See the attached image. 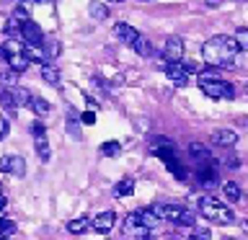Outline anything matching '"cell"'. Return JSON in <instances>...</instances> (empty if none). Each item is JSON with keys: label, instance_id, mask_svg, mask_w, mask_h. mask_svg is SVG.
I'll return each mask as SVG.
<instances>
[{"label": "cell", "instance_id": "cell-1", "mask_svg": "<svg viewBox=\"0 0 248 240\" xmlns=\"http://www.w3.org/2000/svg\"><path fill=\"white\" fill-rule=\"evenodd\" d=\"M238 52L240 46L235 36H212L202 46V57L212 67H232L238 62Z\"/></svg>", "mask_w": 248, "mask_h": 240}, {"label": "cell", "instance_id": "cell-2", "mask_svg": "<svg viewBox=\"0 0 248 240\" xmlns=\"http://www.w3.org/2000/svg\"><path fill=\"white\" fill-rule=\"evenodd\" d=\"M199 214L207 217L209 222H217V225H232V222H235L232 209L225 207L222 201L212 199V196H202L199 199Z\"/></svg>", "mask_w": 248, "mask_h": 240}, {"label": "cell", "instance_id": "cell-3", "mask_svg": "<svg viewBox=\"0 0 248 240\" xmlns=\"http://www.w3.org/2000/svg\"><path fill=\"white\" fill-rule=\"evenodd\" d=\"M153 209H155V214H158L160 220L181 225V227H191V225L197 222V217H194L191 209L178 207V204H158V207H153Z\"/></svg>", "mask_w": 248, "mask_h": 240}, {"label": "cell", "instance_id": "cell-4", "mask_svg": "<svg viewBox=\"0 0 248 240\" xmlns=\"http://www.w3.org/2000/svg\"><path fill=\"white\" fill-rule=\"evenodd\" d=\"M199 88L204 96L217 98V101H230L235 96V88H232L230 83L220 80V77H199Z\"/></svg>", "mask_w": 248, "mask_h": 240}, {"label": "cell", "instance_id": "cell-5", "mask_svg": "<svg viewBox=\"0 0 248 240\" xmlns=\"http://www.w3.org/2000/svg\"><path fill=\"white\" fill-rule=\"evenodd\" d=\"M150 150L158 155L163 163L176 160V142H173V139H168V137H163V135L150 137Z\"/></svg>", "mask_w": 248, "mask_h": 240}, {"label": "cell", "instance_id": "cell-6", "mask_svg": "<svg viewBox=\"0 0 248 240\" xmlns=\"http://www.w3.org/2000/svg\"><path fill=\"white\" fill-rule=\"evenodd\" d=\"M197 178L204 189H215L220 176H217V160H204V163H197Z\"/></svg>", "mask_w": 248, "mask_h": 240}, {"label": "cell", "instance_id": "cell-7", "mask_svg": "<svg viewBox=\"0 0 248 240\" xmlns=\"http://www.w3.org/2000/svg\"><path fill=\"white\" fill-rule=\"evenodd\" d=\"M163 60L166 62H181L184 60V39L181 36H168L163 44Z\"/></svg>", "mask_w": 248, "mask_h": 240}, {"label": "cell", "instance_id": "cell-8", "mask_svg": "<svg viewBox=\"0 0 248 240\" xmlns=\"http://www.w3.org/2000/svg\"><path fill=\"white\" fill-rule=\"evenodd\" d=\"M21 42L26 46H44V31L34 21H26L21 29Z\"/></svg>", "mask_w": 248, "mask_h": 240}, {"label": "cell", "instance_id": "cell-9", "mask_svg": "<svg viewBox=\"0 0 248 240\" xmlns=\"http://www.w3.org/2000/svg\"><path fill=\"white\" fill-rule=\"evenodd\" d=\"M114 36L119 39L122 44H127V46H132L135 49V44L140 42V31L135 29V26H129V23H114Z\"/></svg>", "mask_w": 248, "mask_h": 240}, {"label": "cell", "instance_id": "cell-10", "mask_svg": "<svg viewBox=\"0 0 248 240\" xmlns=\"http://www.w3.org/2000/svg\"><path fill=\"white\" fill-rule=\"evenodd\" d=\"M0 173H11V176H23L26 173V163L18 155H3L0 158Z\"/></svg>", "mask_w": 248, "mask_h": 240}, {"label": "cell", "instance_id": "cell-11", "mask_svg": "<svg viewBox=\"0 0 248 240\" xmlns=\"http://www.w3.org/2000/svg\"><path fill=\"white\" fill-rule=\"evenodd\" d=\"M166 75H168V80L176 83V85H186V83H189V70H186L184 62H168V65H166Z\"/></svg>", "mask_w": 248, "mask_h": 240}, {"label": "cell", "instance_id": "cell-12", "mask_svg": "<svg viewBox=\"0 0 248 240\" xmlns=\"http://www.w3.org/2000/svg\"><path fill=\"white\" fill-rule=\"evenodd\" d=\"M116 225V212H111V209H106V212H101L93 217V230L101 232V235H106V232H111Z\"/></svg>", "mask_w": 248, "mask_h": 240}, {"label": "cell", "instance_id": "cell-13", "mask_svg": "<svg viewBox=\"0 0 248 240\" xmlns=\"http://www.w3.org/2000/svg\"><path fill=\"white\" fill-rule=\"evenodd\" d=\"M212 145L230 150V147L238 145V135H235L232 129H215V132H212Z\"/></svg>", "mask_w": 248, "mask_h": 240}, {"label": "cell", "instance_id": "cell-14", "mask_svg": "<svg viewBox=\"0 0 248 240\" xmlns=\"http://www.w3.org/2000/svg\"><path fill=\"white\" fill-rule=\"evenodd\" d=\"M137 214H140V222L145 225L147 230H155L158 227V222H163L158 214H155V209L153 207H145V209H137Z\"/></svg>", "mask_w": 248, "mask_h": 240}, {"label": "cell", "instance_id": "cell-15", "mask_svg": "<svg viewBox=\"0 0 248 240\" xmlns=\"http://www.w3.org/2000/svg\"><path fill=\"white\" fill-rule=\"evenodd\" d=\"M91 227H93V220H88V217H78V220L67 222V232H73V235H83V232H88Z\"/></svg>", "mask_w": 248, "mask_h": 240}, {"label": "cell", "instance_id": "cell-16", "mask_svg": "<svg viewBox=\"0 0 248 240\" xmlns=\"http://www.w3.org/2000/svg\"><path fill=\"white\" fill-rule=\"evenodd\" d=\"M189 152H191V158L197 160V163L212 160V152H209V147L202 145V142H191V145H189Z\"/></svg>", "mask_w": 248, "mask_h": 240}, {"label": "cell", "instance_id": "cell-17", "mask_svg": "<svg viewBox=\"0 0 248 240\" xmlns=\"http://www.w3.org/2000/svg\"><path fill=\"white\" fill-rule=\"evenodd\" d=\"M34 147H36V155L42 158V163H46L52 158V150H49V142H46V135H36L34 137Z\"/></svg>", "mask_w": 248, "mask_h": 240}, {"label": "cell", "instance_id": "cell-18", "mask_svg": "<svg viewBox=\"0 0 248 240\" xmlns=\"http://www.w3.org/2000/svg\"><path fill=\"white\" fill-rule=\"evenodd\" d=\"M222 194L228 196L230 201H240V196H243V191H240V186L235 181H228V183H222Z\"/></svg>", "mask_w": 248, "mask_h": 240}, {"label": "cell", "instance_id": "cell-19", "mask_svg": "<svg viewBox=\"0 0 248 240\" xmlns=\"http://www.w3.org/2000/svg\"><path fill=\"white\" fill-rule=\"evenodd\" d=\"M88 13H91L93 21H106V18H108V8H106L104 3H91Z\"/></svg>", "mask_w": 248, "mask_h": 240}, {"label": "cell", "instance_id": "cell-20", "mask_svg": "<svg viewBox=\"0 0 248 240\" xmlns=\"http://www.w3.org/2000/svg\"><path fill=\"white\" fill-rule=\"evenodd\" d=\"M42 77L49 85H60V70L52 67V65H42Z\"/></svg>", "mask_w": 248, "mask_h": 240}, {"label": "cell", "instance_id": "cell-21", "mask_svg": "<svg viewBox=\"0 0 248 240\" xmlns=\"http://www.w3.org/2000/svg\"><path fill=\"white\" fill-rule=\"evenodd\" d=\"M135 52L140 54V57H153V54H155L150 39H145V36H140V42L135 44Z\"/></svg>", "mask_w": 248, "mask_h": 240}, {"label": "cell", "instance_id": "cell-22", "mask_svg": "<svg viewBox=\"0 0 248 240\" xmlns=\"http://www.w3.org/2000/svg\"><path fill=\"white\" fill-rule=\"evenodd\" d=\"M0 104H3V108H5V111H11V114L18 108V104H16V98H13V93L8 90V88L0 90Z\"/></svg>", "mask_w": 248, "mask_h": 240}, {"label": "cell", "instance_id": "cell-23", "mask_svg": "<svg viewBox=\"0 0 248 240\" xmlns=\"http://www.w3.org/2000/svg\"><path fill=\"white\" fill-rule=\"evenodd\" d=\"M132 191H135V181H132V178H122V181L116 183V189H114L116 196H129Z\"/></svg>", "mask_w": 248, "mask_h": 240}, {"label": "cell", "instance_id": "cell-24", "mask_svg": "<svg viewBox=\"0 0 248 240\" xmlns=\"http://www.w3.org/2000/svg\"><path fill=\"white\" fill-rule=\"evenodd\" d=\"M11 93H13V98H16V104L18 106H31V93L26 90V88H11Z\"/></svg>", "mask_w": 248, "mask_h": 240}, {"label": "cell", "instance_id": "cell-25", "mask_svg": "<svg viewBox=\"0 0 248 240\" xmlns=\"http://www.w3.org/2000/svg\"><path fill=\"white\" fill-rule=\"evenodd\" d=\"M29 108H34V111H36L39 116H44V114H49V111H52L49 101H44V98H39V96L31 98V106H29Z\"/></svg>", "mask_w": 248, "mask_h": 240}, {"label": "cell", "instance_id": "cell-26", "mask_svg": "<svg viewBox=\"0 0 248 240\" xmlns=\"http://www.w3.org/2000/svg\"><path fill=\"white\" fill-rule=\"evenodd\" d=\"M119 152H122L119 142H104V145H101V155H104V158H116Z\"/></svg>", "mask_w": 248, "mask_h": 240}, {"label": "cell", "instance_id": "cell-27", "mask_svg": "<svg viewBox=\"0 0 248 240\" xmlns=\"http://www.w3.org/2000/svg\"><path fill=\"white\" fill-rule=\"evenodd\" d=\"M235 42H238V46H240V52H248V29H246V26H240V29L235 31Z\"/></svg>", "mask_w": 248, "mask_h": 240}, {"label": "cell", "instance_id": "cell-28", "mask_svg": "<svg viewBox=\"0 0 248 240\" xmlns=\"http://www.w3.org/2000/svg\"><path fill=\"white\" fill-rule=\"evenodd\" d=\"M166 168H168L173 176H178V178H181V181H186V168H184L178 160H170V163H166Z\"/></svg>", "mask_w": 248, "mask_h": 240}, {"label": "cell", "instance_id": "cell-29", "mask_svg": "<svg viewBox=\"0 0 248 240\" xmlns=\"http://www.w3.org/2000/svg\"><path fill=\"white\" fill-rule=\"evenodd\" d=\"M209 238H212V232H209L207 227H194L189 240H209Z\"/></svg>", "mask_w": 248, "mask_h": 240}, {"label": "cell", "instance_id": "cell-30", "mask_svg": "<svg viewBox=\"0 0 248 240\" xmlns=\"http://www.w3.org/2000/svg\"><path fill=\"white\" fill-rule=\"evenodd\" d=\"M8 132H11V124H8V119H5L3 114H0V139H5Z\"/></svg>", "mask_w": 248, "mask_h": 240}, {"label": "cell", "instance_id": "cell-31", "mask_svg": "<svg viewBox=\"0 0 248 240\" xmlns=\"http://www.w3.org/2000/svg\"><path fill=\"white\" fill-rule=\"evenodd\" d=\"M80 121H83V124H96V114H93V111H85V114L80 116Z\"/></svg>", "mask_w": 248, "mask_h": 240}, {"label": "cell", "instance_id": "cell-32", "mask_svg": "<svg viewBox=\"0 0 248 240\" xmlns=\"http://www.w3.org/2000/svg\"><path fill=\"white\" fill-rule=\"evenodd\" d=\"M228 168H240V160L238 158H228Z\"/></svg>", "mask_w": 248, "mask_h": 240}, {"label": "cell", "instance_id": "cell-33", "mask_svg": "<svg viewBox=\"0 0 248 240\" xmlns=\"http://www.w3.org/2000/svg\"><path fill=\"white\" fill-rule=\"evenodd\" d=\"M204 3H207V8H217V5L222 3V0H204Z\"/></svg>", "mask_w": 248, "mask_h": 240}, {"label": "cell", "instance_id": "cell-34", "mask_svg": "<svg viewBox=\"0 0 248 240\" xmlns=\"http://www.w3.org/2000/svg\"><path fill=\"white\" fill-rule=\"evenodd\" d=\"M243 230L248 232V220H243Z\"/></svg>", "mask_w": 248, "mask_h": 240}, {"label": "cell", "instance_id": "cell-35", "mask_svg": "<svg viewBox=\"0 0 248 240\" xmlns=\"http://www.w3.org/2000/svg\"><path fill=\"white\" fill-rule=\"evenodd\" d=\"M34 3H49V0H34Z\"/></svg>", "mask_w": 248, "mask_h": 240}, {"label": "cell", "instance_id": "cell-36", "mask_svg": "<svg viewBox=\"0 0 248 240\" xmlns=\"http://www.w3.org/2000/svg\"><path fill=\"white\" fill-rule=\"evenodd\" d=\"M108 3H124V0H108Z\"/></svg>", "mask_w": 248, "mask_h": 240}, {"label": "cell", "instance_id": "cell-37", "mask_svg": "<svg viewBox=\"0 0 248 240\" xmlns=\"http://www.w3.org/2000/svg\"><path fill=\"white\" fill-rule=\"evenodd\" d=\"M246 93H248V83H246Z\"/></svg>", "mask_w": 248, "mask_h": 240}, {"label": "cell", "instance_id": "cell-38", "mask_svg": "<svg viewBox=\"0 0 248 240\" xmlns=\"http://www.w3.org/2000/svg\"><path fill=\"white\" fill-rule=\"evenodd\" d=\"M228 240H232V238H228Z\"/></svg>", "mask_w": 248, "mask_h": 240}, {"label": "cell", "instance_id": "cell-39", "mask_svg": "<svg viewBox=\"0 0 248 240\" xmlns=\"http://www.w3.org/2000/svg\"><path fill=\"white\" fill-rule=\"evenodd\" d=\"M0 196H3V194H0Z\"/></svg>", "mask_w": 248, "mask_h": 240}]
</instances>
